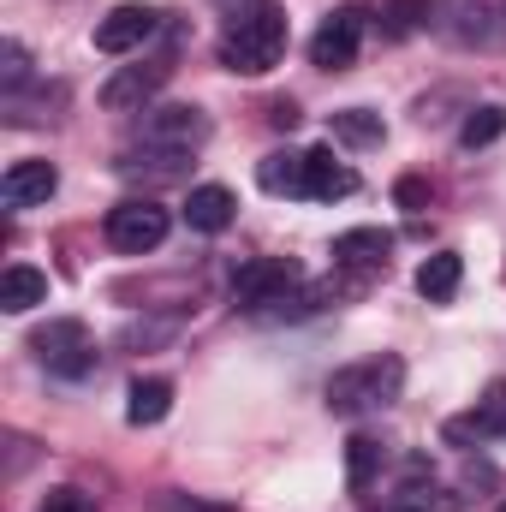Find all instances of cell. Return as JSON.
I'll list each match as a JSON object with an SVG mask.
<instances>
[{
  "mask_svg": "<svg viewBox=\"0 0 506 512\" xmlns=\"http://www.w3.org/2000/svg\"><path fill=\"white\" fill-rule=\"evenodd\" d=\"M54 191H60L54 161H12V167L0 173V203H6V209H36V203H48Z\"/></svg>",
  "mask_w": 506,
  "mask_h": 512,
  "instance_id": "10",
  "label": "cell"
},
{
  "mask_svg": "<svg viewBox=\"0 0 506 512\" xmlns=\"http://www.w3.org/2000/svg\"><path fill=\"white\" fill-rule=\"evenodd\" d=\"M393 203L399 209H429V179H399L393 185Z\"/></svg>",
  "mask_w": 506,
  "mask_h": 512,
  "instance_id": "28",
  "label": "cell"
},
{
  "mask_svg": "<svg viewBox=\"0 0 506 512\" xmlns=\"http://www.w3.org/2000/svg\"><path fill=\"white\" fill-rule=\"evenodd\" d=\"M334 137L352 143V149H370V143L387 137V126H381V114H370V108H340L334 114Z\"/></svg>",
  "mask_w": 506,
  "mask_h": 512,
  "instance_id": "20",
  "label": "cell"
},
{
  "mask_svg": "<svg viewBox=\"0 0 506 512\" xmlns=\"http://www.w3.org/2000/svg\"><path fill=\"white\" fill-rule=\"evenodd\" d=\"M24 84H30V54H24V42H0V96H24Z\"/></svg>",
  "mask_w": 506,
  "mask_h": 512,
  "instance_id": "24",
  "label": "cell"
},
{
  "mask_svg": "<svg viewBox=\"0 0 506 512\" xmlns=\"http://www.w3.org/2000/svg\"><path fill=\"white\" fill-rule=\"evenodd\" d=\"M179 334V322L167 316V322H126V334H120V346H167Z\"/></svg>",
  "mask_w": 506,
  "mask_h": 512,
  "instance_id": "26",
  "label": "cell"
},
{
  "mask_svg": "<svg viewBox=\"0 0 506 512\" xmlns=\"http://www.w3.org/2000/svg\"><path fill=\"white\" fill-rule=\"evenodd\" d=\"M381 465H387V447H381L376 435H352V441H346V489H352V495H370V489H376Z\"/></svg>",
  "mask_w": 506,
  "mask_h": 512,
  "instance_id": "17",
  "label": "cell"
},
{
  "mask_svg": "<svg viewBox=\"0 0 506 512\" xmlns=\"http://www.w3.org/2000/svg\"><path fill=\"white\" fill-rule=\"evenodd\" d=\"M358 191V173L334 161V149H304V197L310 203H340Z\"/></svg>",
  "mask_w": 506,
  "mask_h": 512,
  "instance_id": "11",
  "label": "cell"
},
{
  "mask_svg": "<svg viewBox=\"0 0 506 512\" xmlns=\"http://www.w3.org/2000/svg\"><path fill=\"white\" fill-rule=\"evenodd\" d=\"M42 512H102V507H96V495H84V489H48V495H42Z\"/></svg>",
  "mask_w": 506,
  "mask_h": 512,
  "instance_id": "27",
  "label": "cell"
},
{
  "mask_svg": "<svg viewBox=\"0 0 506 512\" xmlns=\"http://www.w3.org/2000/svg\"><path fill=\"white\" fill-rule=\"evenodd\" d=\"M191 155H173V149H149V143H137V149H126V161H120V173H149V179H173L179 167H185Z\"/></svg>",
  "mask_w": 506,
  "mask_h": 512,
  "instance_id": "21",
  "label": "cell"
},
{
  "mask_svg": "<svg viewBox=\"0 0 506 512\" xmlns=\"http://www.w3.org/2000/svg\"><path fill=\"white\" fill-rule=\"evenodd\" d=\"M429 12H435V0H387V6H381L387 36H417V30L429 24Z\"/></svg>",
  "mask_w": 506,
  "mask_h": 512,
  "instance_id": "23",
  "label": "cell"
},
{
  "mask_svg": "<svg viewBox=\"0 0 506 512\" xmlns=\"http://www.w3.org/2000/svg\"><path fill=\"white\" fill-rule=\"evenodd\" d=\"M447 435L459 441V435H495L506 441V382H495L483 399H477V411L471 417H459V423H447Z\"/></svg>",
  "mask_w": 506,
  "mask_h": 512,
  "instance_id": "19",
  "label": "cell"
},
{
  "mask_svg": "<svg viewBox=\"0 0 506 512\" xmlns=\"http://www.w3.org/2000/svg\"><path fill=\"white\" fill-rule=\"evenodd\" d=\"M209 114L197 108V102H167V108H143V120H137V143H149V149H173V155H191V149H203L209 143Z\"/></svg>",
  "mask_w": 506,
  "mask_h": 512,
  "instance_id": "5",
  "label": "cell"
},
{
  "mask_svg": "<svg viewBox=\"0 0 506 512\" xmlns=\"http://www.w3.org/2000/svg\"><path fill=\"white\" fill-rule=\"evenodd\" d=\"M298 286H304L298 262H286V256H256V262H245V268L233 274V304H239L245 316H280V304H298V298H292Z\"/></svg>",
  "mask_w": 506,
  "mask_h": 512,
  "instance_id": "3",
  "label": "cell"
},
{
  "mask_svg": "<svg viewBox=\"0 0 506 512\" xmlns=\"http://www.w3.org/2000/svg\"><path fill=\"white\" fill-rule=\"evenodd\" d=\"M173 411V382L167 376H137L126 393V423L131 429H149V423H161Z\"/></svg>",
  "mask_w": 506,
  "mask_h": 512,
  "instance_id": "15",
  "label": "cell"
},
{
  "mask_svg": "<svg viewBox=\"0 0 506 512\" xmlns=\"http://www.w3.org/2000/svg\"><path fill=\"white\" fill-rule=\"evenodd\" d=\"M155 512H233V501H203V495H185V489H161Z\"/></svg>",
  "mask_w": 506,
  "mask_h": 512,
  "instance_id": "25",
  "label": "cell"
},
{
  "mask_svg": "<svg viewBox=\"0 0 506 512\" xmlns=\"http://www.w3.org/2000/svg\"><path fill=\"white\" fill-rule=\"evenodd\" d=\"M233 215H239V197H233L227 185H197V191L185 197V221H191L197 233H227Z\"/></svg>",
  "mask_w": 506,
  "mask_h": 512,
  "instance_id": "13",
  "label": "cell"
},
{
  "mask_svg": "<svg viewBox=\"0 0 506 512\" xmlns=\"http://www.w3.org/2000/svg\"><path fill=\"white\" fill-rule=\"evenodd\" d=\"M167 209L155 203V197H126V203H114L108 209V221H102V233H108V245L120 256H149L161 239H167Z\"/></svg>",
  "mask_w": 506,
  "mask_h": 512,
  "instance_id": "6",
  "label": "cell"
},
{
  "mask_svg": "<svg viewBox=\"0 0 506 512\" xmlns=\"http://www.w3.org/2000/svg\"><path fill=\"white\" fill-rule=\"evenodd\" d=\"M167 84V66L161 60H143V66H120L108 84H102V108L108 114H143L155 102V90Z\"/></svg>",
  "mask_w": 506,
  "mask_h": 512,
  "instance_id": "8",
  "label": "cell"
},
{
  "mask_svg": "<svg viewBox=\"0 0 506 512\" xmlns=\"http://www.w3.org/2000/svg\"><path fill=\"white\" fill-rule=\"evenodd\" d=\"M215 54H221V66L239 72V78H262V72H274L280 54H286V12H280L274 0H251V6H239V12L227 18V30H221Z\"/></svg>",
  "mask_w": 506,
  "mask_h": 512,
  "instance_id": "1",
  "label": "cell"
},
{
  "mask_svg": "<svg viewBox=\"0 0 506 512\" xmlns=\"http://www.w3.org/2000/svg\"><path fill=\"white\" fill-rule=\"evenodd\" d=\"M256 185L268 197H304V155L298 149H274L256 161Z\"/></svg>",
  "mask_w": 506,
  "mask_h": 512,
  "instance_id": "16",
  "label": "cell"
},
{
  "mask_svg": "<svg viewBox=\"0 0 506 512\" xmlns=\"http://www.w3.org/2000/svg\"><path fill=\"white\" fill-rule=\"evenodd\" d=\"M364 30H370V12H364V6H340V12H328L322 30L310 36V66H322V72H346V66L358 60V48H364Z\"/></svg>",
  "mask_w": 506,
  "mask_h": 512,
  "instance_id": "7",
  "label": "cell"
},
{
  "mask_svg": "<svg viewBox=\"0 0 506 512\" xmlns=\"http://www.w3.org/2000/svg\"><path fill=\"white\" fill-rule=\"evenodd\" d=\"M405 387V364L393 352L381 358H364V364H346L328 376V411L334 417H370V411H387Z\"/></svg>",
  "mask_w": 506,
  "mask_h": 512,
  "instance_id": "2",
  "label": "cell"
},
{
  "mask_svg": "<svg viewBox=\"0 0 506 512\" xmlns=\"http://www.w3.org/2000/svg\"><path fill=\"white\" fill-rule=\"evenodd\" d=\"M387 256H393V233H381V227H352V233H340V239H334V268L381 274V268H387Z\"/></svg>",
  "mask_w": 506,
  "mask_h": 512,
  "instance_id": "12",
  "label": "cell"
},
{
  "mask_svg": "<svg viewBox=\"0 0 506 512\" xmlns=\"http://www.w3.org/2000/svg\"><path fill=\"white\" fill-rule=\"evenodd\" d=\"M30 352H36L54 376H66V382H78V376H90V370L102 364V352H96V340H90V328H84L78 316L42 322V328L30 334Z\"/></svg>",
  "mask_w": 506,
  "mask_h": 512,
  "instance_id": "4",
  "label": "cell"
},
{
  "mask_svg": "<svg viewBox=\"0 0 506 512\" xmlns=\"http://www.w3.org/2000/svg\"><path fill=\"white\" fill-rule=\"evenodd\" d=\"M501 512H506V501H501Z\"/></svg>",
  "mask_w": 506,
  "mask_h": 512,
  "instance_id": "30",
  "label": "cell"
},
{
  "mask_svg": "<svg viewBox=\"0 0 506 512\" xmlns=\"http://www.w3.org/2000/svg\"><path fill=\"white\" fill-rule=\"evenodd\" d=\"M155 30H161V12L126 0V6H114V12L96 24V48H102V54H137Z\"/></svg>",
  "mask_w": 506,
  "mask_h": 512,
  "instance_id": "9",
  "label": "cell"
},
{
  "mask_svg": "<svg viewBox=\"0 0 506 512\" xmlns=\"http://www.w3.org/2000/svg\"><path fill=\"white\" fill-rule=\"evenodd\" d=\"M36 304H48V274L30 268V262H12V268L0 274V310H6V316H24V310H36Z\"/></svg>",
  "mask_w": 506,
  "mask_h": 512,
  "instance_id": "14",
  "label": "cell"
},
{
  "mask_svg": "<svg viewBox=\"0 0 506 512\" xmlns=\"http://www.w3.org/2000/svg\"><path fill=\"white\" fill-rule=\"evenodd\" d=\"M459 280H465L459 251H435V256H423V268H417V292H423L429 304H453Z\"/></svg>",
  "mask_w": 506,
  "mask_h": 512,
  "instance_id": "18",
  "label": "cell"
},
{
  "mask_svg": "<svg viewBox=\"0 0 506 512\" xmlns=\"http://www.w3.org/2000/svg\"><path fill=\"white\" fill-rule=\"evenodd\" d=\"M495 137H506V108H471L459 126V149H483Z\"/></svg>",
  "mask_w": 506,
  "mask_h": 512,
  "instance_id": "22",
  "label": "cell"
},
{
  "mask_svg": "<svg viewBox=\"0 0 506 512\" xmlns=\"http://www.w3.org/2000/svg\"><path fill=\"white\" fill-rule=\"evenodd\" d=\"M274 126L292 131V126H298V108H292V102H274Z\"/></svg>",
  "mask_w": 506,
  "mask_h": 512,
  "instance_id": "29",
  "label": "cell"
}]
</instances>
